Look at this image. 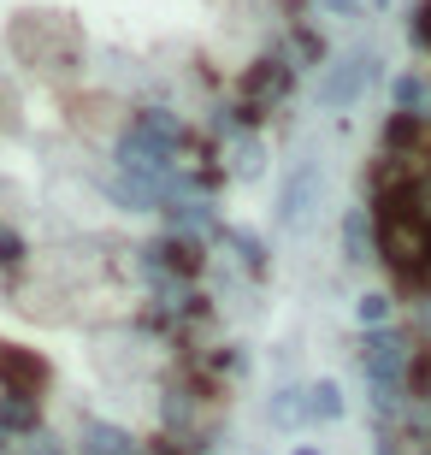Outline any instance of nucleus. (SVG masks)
Returning <instances> with one entry per match:
<instances>
[{
  "instance_id": "obj_9",
  "label": "nucleus",
  "mask_w": 431,
  "mask_h": 455,
  "mask_svg": "<svg viewBox=\"0 0 431 455\" xmlns=\"http://www.w3.org/2000/svg\"><path fill=\"white\" fill-rule=\"evenodd\" d=\"M390 101H396V113L431 118V77L426 71H396L390 77Z\"/></svg>"
},
{
  "instance_id": "obj_22",
  "label": "nucleus",
  "mask_w": 431,
  "mask_h": 455,
  "mask_svg": "<svg viewBox=\"0 0 431 455\" xmlns=\"http://www.w3.org/2000/svg\"><path fill=\"white\" fill-rule=\"evenodd\" d=\"M290 455H319V450H314V443H296V450H290Z\"/></svg>"
},
{
  "instance_id": "obj_7",
  "label": "nucleus",
  "mask_w": 431,
  "mask_h": 455,
  "mask_svg": "<svg viewBox=\"0 0 431 455\" xmlns=\"http://www.w3.org/2000/svg\"><path fill=\"white\" fill-rule=\"evenodd\" d=\"M379 254V220H372V207H348L343 213V260L348 267H366Z\"/></svg>"
},
{
  "instance_id": "obj_16",
  "label": "nucleus",
  "mask_w": 431,
  "mask_h": 455,
  "mask_svg": "<svg viewBox=\"0 0 431 455\" xmlns=\"http://www.w3.org/2000/svg\"><path fill=\"white\" fill-rule=\"evenodd\" d=\"M219 236H225V243H231L236 254H243V267L254 272V278H260L266 272V249H260V236H243V231H225V225H219Z\"/></svg>"
},
{
  "instance_id": "obj_5",
  "label": "nucleus",
  "mask_w": 431,
  "mask_h": 455,
  "mask_svg": "<svg viewBox=\"0 0 431 455\" xmlns=\"http://www.w3.org/2000/svg\"><path fill=\"white\" fill-rule=\"evenodd\" d=\"M355 355H361V372H366V385H372V390H379V385H402V379H408V367H414L408 338H402V331H390V325H384V331H366Z\"/></svg>"
},
{
  "instance_id": "obj_13",
  "label": "nucleus",
  "mask_w": 431,
  "mask_h": 455,
  "mask_svg": "<svg viewBox=\"0 0 431 455\" xmlns=\"http://www.w3.org/2000/svg\"><path fill=\"white\" fill-rule=\"evenodd\" d=\"M0 432H42V403L36 396H0Z\"/></svg>"
},
{
  "instance_id": "obj_8",
  "label": "nucleus",
  "mask_w": 431,
  "mask_h": 455,
  "mask_svg": "<svg viewBox=\"0 0 431 455\" xmlns=\"http://www.w3.org/2000/svg\"><path fill=\"white\" fill-rule=\"evenodd\" d=\"M77 455H136V438L113 420H84L77 432Z\"/></svg>"
},
{
  "instance_id": "obj_6",
  "label": "nucleus",
  "mask_w": 431,
  "mask_h": 455,
  "mask_svg": "<svg viewBox=\"0 0 431 455\" xmlns=\"http://www.w3.org/2000/svg\"><path fill=\"white\" fill-rule=\"evenodd\" d=\"M0 385H6V396H36V390L48 385V361H42L36 349L0 343Z\"/></svg>"
},
{
  "instance_id": "obj_2",
  "label": "nucleus",
  "mask_w": 431,
  "mask_h": 455,
  "mask_svg": "<svg viewBox=\"0 0 431 455\" xmlns=\"http://www.w3.org/2000/svg\"><path fill=\"white\" fill-rule=\"evenodd\" d=\"M379 71H384V60L372 48H355V53H343V60H331V66L319 71V107H325V113H348L366 89L379 84Z\"/></svg>"
},
{
  "instance_id": "obj_20",
  "label": "nucleus",
  "mask_w": 431,
  "mask_h": 455,
  "mask_svg": "<svg viewBox=\"0 0 431 455\" xmlns=\"http://www.w3.org/2000/svg\"><path fill=\"white\" fill-rule=\"evenodd\" d=\"M0 267H24V243L12 231H0Z\"/></svg>"
},
{
  "instance_id": "obj_19",
  "label": "nucleus",
  "mask_w": 431,
  "mask_h": 455,
  "mask_svg": "<svg viewBox=\"0 0 431 455\" xmlns=\"http://www.w3.org/2000/svg\"><path fill=\"white\" fill-rule=\"evenodd\" d=\"M296 53L307 60V66H319V60H325V42H319V36L301 24V30H296ZM319 71H325V66H319Z\"/></svg>"
},
{
  "instance_id": "obj_3",
  "label": "nucleus",
  "mask_w": 431,
  "mask_h": 455,
  "mask_svg": "<svg viewBox=\"0 0 431 455\" xmlns=\"http://www.w3.org/2000/svg\"><path fill=\"white\" fill-rule=\"evenodd\" d=\"M290 89H296V66H290L283 53H260V60L243 71V95H236V107H243L249 124H260L272 107L290 101Z\"/></svg>"
},
{
  "instance_id": "obj_4",
  "label": "nucleus",
  "mask_w": 431,
  "mask_h": 455,
  "mask_svg": "<svg viewBox=\"0 0 431 455\" xmlns=\"http://www.w3.org/2000/svg\"><path fill=\"white\" fill-rule=\"evenodd\" d=\"M319 196H325V172H319V160H301V166H290V178L278 184V207H272L278 231H301V225L314 220Z\"/></svg>"
},
{
  "instance_id": "obj_11",
  "label": "nucleus",
  "mask_w": 431,
  "mask_h": 455,
  "mask_svg": "<svg viewBox=\"0 0 431 455\" xmlns=\"http://www.w3.org/2000/svg\"><path fill=\"white\" fill-rule=\"evenodd\" d=\"M107 196H113L124 213H154V207H166V196H160V184H142V178H107Z\"/></svg>"
},
{
  "instance_id": "obj_12",
  "label": "nucleus",
  "mask_w": 431,
  "mask_h": 455,
  "mask_svg": "<svg viewBox=\"0 0 431 455\" xmlns=\"http://www.w3.org/2000/svg\"><path fill=\"white\" fill-rule=\"evenodd\" d=\"M343 385L337 379H319V385H307V420L314 426H331V420H343Z\"/></svg>"
},
{
  "instance_id": "obj_17",
  "label": "nucleus",
  "mask_w": 431,
  "mask_h": 455,
  "mask_svg": "<svg viewBox=\"0 0 431 455\" xmlns=\"http://www.w3.org/2000/svg\"><path fill=\"white\" fill-rule=\"evenodd\" d=\"M231 172L236 178H260V142L254 136H236L231 142Z\"/></svg>"
},
{
  "instance_id": "obj_18",
  "label": "nucleus",
  "mask_w": 431,
  "mask_h": 455,
  "mask_svg": "<svg viewBox=\"0 0 431 455\" xmlns=\"http://www.w3.org/2000/svg\"><path fill=\"white\" fill-rule=\"evenodd\" d=\"M408 36H414L419 48L431 53V0H419V6H414V18H408Z\"/></svg>"
},
{
  "instance_id": "obj_15",
  "label": "nucleus",
  "mask_w": 431,
  "mask_h": 455,
  "mask_svg": "<svg viewBox=\"0 0 431 455\" xmlns=\"http://www.w3.org/2000/svg\"><path fill=\"white\" fill-rule=\"evenodd\" d=\"M266 414H272L278 426H301V420H307V390H290V385H283L278 396L266 403Z\"/></svg>"
},
{
  "instance_id": "obj_14",
  "label": "nucleus",
  "mask_w": 431,
  "mask_h": 455,
  "mask_svg": "<svg viewBox=\"0 0 431 455\" xmlns=\"http://www.w3.org/2000/svg\"><path fill=\"white\" fill-rule=\"evenodd\" d=\"M390 314H396V302H390L384 290H366L361 302H355V320H361L366 331H384V325H390Z\"/></svg>"
},
{
  "instance_id": "obj_10",
  "label": "nucleus",
  "mask_w": 431,
  "mask_h": 455,
  "mask_svg": "<svg viewBox=\"0 0 431 455\" xmlns=\"http://www.w3.org/2000/svg\"><path fill=\"white\" fill-rule=\"evenodd\" d=\"M419 142H426V118H414V113H390V118H384V154L414 160Z\"/></svg>"
},
{
  "instance_id": "obj_1",
  "label": "nucleus",
  "mask_w": 431,
  "mask_h": 455,
  "mask_svg": "<svg viewBox=\"0 0 431 455\" xmlns=\"http://www.w3.org/2000/svg\"><path fill=\"white\" fill-rule=\"evenodd\" d=\"M183 118L166 113V107H142V113L118 131L113 142V166L124 178H142V184H166L178 172V148H183Z\"/></svg>"
},
{
  "instance_id": "obj_21",
  "label": "nucleus",
  "mask_w": 431,
  "mask_h": 455,
  "mask_svg": "<svg viewBox=\"0 0 431 455\" xmlns=\"http://www.w3.org/2000/svg\"><path fill=\"white\" fill-rule=\"evenodd\" d=\"M314 6H319V12H331V18H361L366 12L361 0H314Z\"/></svg>"
}]
</instances>
